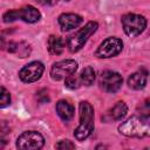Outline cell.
<instances>
[{"label":"cell","instance_id":"cell-3","mask_svg":"<svg viewBox=\"0 0 150 150\" xmlns=\"http://www.w3.org/2000/svg\"><path fill=\"white\" fill-rule=\"evenodd\" d=\"M97 27H98L97 22L90 21L84 27H82L80 30H77L75 34H73L67 40V47H68L69 52H71V53L79 52L84 46V43L88 41V39L90 38V35L96 32Z\"/></svg>","mask_w":150,"mask_h":150},{"label":"cell","instance_id":"cell-4","mask_svg":"<svg viewBox=\"0 0 150 150\" xmlns=\"http://www.w3.org/2000/svg\"><path fill=\"white\" fill-rule=\"evenodd\" d=\"M40 18H41L40 12L30 5L25 6L20 9L7 11L2 16L5 22H12V21H15L18 19H21V20H23L26 22H29V23H34V22L39 21Z\"/></svg>","mask_w":150,"mask_h":150},{"label":"cell","instance_id":"cell-14","mask_svg":"<svg viewBox=\"0 0 150 150\" xmlns=\"http://www.w3.org/2000/svg\"><path fill=\"white\" fill-rule=\"evenodd\" d=\"M7 50L9 53H14L19 55V57H27L30 54V47L28 43L21 41V42H9L7 45Z\"/></svg>","mask_w":150,"mask_h":150},{"label":"cell","instance_id":"cell-20","mask_svg":"<svg viewBox=\"0 0 150 150\" xmlns=\"http://www.w3.org/2000/svg\"><path fill=\"white\" fill-rule=\"evenodd\" d=\"M55 148L60 150H69V149H75V144L69 139H64V141H60L55 145Z\"/></svg>","mask_w":150,"mask_h":150},{"label":"cell","instance_id":"cell-7","mask_svg":"<svg viewBox=\"0 0 150 150\" xmlns=\"http://www.w3.org/2000/svg\"><path fill=\"white\" fill-rule=\"evenodd\" d=\"M123 48V42L118 38H108L101 45L95 52V55L100 59H109L118 55Z\"/></svg>","mask_w":150,"mask_h":150},{"label":"cell","instance_id":"cell-2","mask_svg":"<svg viewBox=\"0 0 150 150\" xmlns=\"http://www.w3.org/2000/svg\"><path fill=\"white\" fill-rule=\"evenodd\" d=\"M80 110V124L74 131V136L77 141H84L94 131V109L87 101H82L79 104Z\"/></svg>","mask_w":150,"mask_h":150},{"label":"cell","instance_id":"cell-11","mask_svg":"<svg viewBox=\"0 0 150 150\" xmlns=\"http://www.w3.org/2000/svg\"><path fill=\"white\" fill-rule=\"evenodd\" d=\"M83 22L82 16L75 13H63L59 16V25L63 32L79 27Z\"/></svg>","mask_w":150,"mask_h":150},{"label":"cell","instance_id":"cell-16","mask_svg":"<svg viewBox=\"0 0 150 150\" xmlns=\"http://www.w3.org/2000/svg\"><path fill=\"white\" fill-rule=\"evenodd\" d=\"M127 112H128V107H127V104H125L124 102L120 101V102H117V103L110 109L109 115H110V117H111L112 120L120 121V120H122V118L127 115Z\"/></svg>","mask_w":150,"mask_h":150},{"label":"cell","instance_id":"cell-12","mask_svg":"<svg viewBox=\"0 0 150 150\" xmlns=\"http://www.w3.org/2000/svg\"><path fill=\"white\" fill-rule=\"evenodd\" d=\"M56 112L57 115L66 122L70 121L73 117H74V107L68 102V101H64V100H61L56 103Z\"/></svg>","mask_w":150,"mask_h":150},{"label":"cell","instance_id":"cell-17","mask_svg":"<svg viewBox=\"0 0 150 150\" xmlns=\"http://www.w3.org/2000/svg\"><path fill=\"white\" fill-rule=\"evenodd\" d=\"M80 80H81V83L84 84V86H91L94 80H95V70L93 69V67L88 66L86 67L81 75H80Z\"/></svg>","mask_w":150,"mask_h":150},{"label":"cell","instance_id":"cell-22","mask_svg":"<svg viewBox=\"0 0 150 150\" xmlns=\"http://www.w3.org/2000/svg\"><path fill=\"white\" fill-rule=\"evenodd\" d=\"M63 1H69V0H63Z\"/></svg>","mask_w":150,"mask_h":150},{"label":"cell","instance_id":"cell-13","mask_svg":"<svg viewBox=\"0 0 150 150\" xmlns=\"http://www.w3.org/2000/svg\"><path fill=\"white\" fill-rule=\"evenodd\" d=\"M146 84V73L144 71H136L131 74L128 79V86L135 90L143 89Z\"/></svg>","mask_w":150,"mask_h":150},{"label":"cell","instance_id":"cell-8","mask_svg":"<svg viewBox=\"0 0 150 150\" xmlns=\"http://www.w3.org/2000/svg\"><path fill=\"white\" fill-rule=\"evenodd\" d=\"M77 70V62L75 60H62L53 64L50 69V76L55 81L63 80L73 75Z\"/></svg>","mask_w":150,"mask_h":150},{"label":"cell","instance_id":"cell-21","mask_svg":"<svg viewBox=\"0 0 150 150\" xmlns=\"http://www.w3.org/2000/svg\"><path fill=\"white\" fill-rule=\"evenodd\" d=\"M36 1L45 6H54L57 2V0H36Z\"/></svg>","mask_w":150,"mask_h":150},{"label":"cell","instance_id":"cell-15","mask_svg":"<svg viewBox=\"0 0 150 150\" xmlns=\"http://www.w3.org/2000/svg\"><path fill=\"white\" fill-rule=\"evenodd\" d=\"M47 46H48V50L52 55H60L64 49L63 40L60 36H56V35H50L49 36Z\"/></svg>","mask_w":150,"mask_h":150},{"label":"cell","instance_id":"cell-18","mask_svg":"<svg viewBox=\"0 0 150 150\" xmlns=\"http://www.w3.org/2000/svg\"><path fill=\"white\" fill-rule=\"evenodd\" d=\"M11 103V95H9V91L0 86V108H4V107H7L8 104Z\"/></svg>","mask_w":150,"mask_h":150},{"label":"cell","instance_id":"cell-1","mask_svg":"<svg viewBox=\"0 0 150 150\" xmlns=\"http://www.w3.org/2000/svg\"><path fill=\"white\" fill-rule=\"evenodd\" d=\"M118 131L120 134L127 137H137V138L146 137L150 134L149 117L143 115L131 116L118 127Z\"/></svg>","mask_w":150,"mask_h":150},{"label":"cell","instance_id":"cell-10","mask_svg":"<svg viewBox=\"0 0 150 150\" xmlns=\"http://www.w3.org/2000/svg\"><path fill=\"white\" fill-rule=\"evenodd\" d=\"M45 70V66L39 62V61H33L28 64H26L20 71H19V77L21 79V81L26 82V83H32L38 81L42 73Z\"/></svg>","mask_w":150,"mask_h":150},{"label":"cell","instance_id":"cell-9","mask_svg":"<svg viewBox=\"0 0 150 150\" xmlns=\"http://www.w3.org/2000/svg\"><path fill=\"white\" fill-rule=\"evenodd\" d=\"M122 82L123 79L121 74L112 70H105L100 76V86L103 90L108 93H116L121 88Z\"/></svg>","mask_w":150,"mask_h":150},{"label":"cell","instance_id":"cell-5","mask_svg":"<svg viewBox=\"0 0 150 150\" xmlns=\"http://www.w3.org/2000/svg\"><path fill=\"white\" fill-rule=\"evenodd\" d=\"M122 26L124 29V33L130 36H137L139 35L146 27V19L139 14L128 13L122 16Z\"/></svg>","mask_w":150,"mask_h":150},{"label":"cell","instance_id":"cell-6","mask_svg":"<svg viewBox=\"0 0 150 150\" xmlns=\"http://www.w3.org/2000/svg\"><path fill=\"white\" fill-rule=\"evenodd\" d=\"M45 144L43 136L34 130L22 132L16 139V148L21 150H38Z\"/></svg>","mask_w":150,"mask_h":150},{"label":"cell","instance_id":"cell-19","mask_svg":"<svg viewBox=\"0 0 150 150\" xmlns=\"http://www.w3.org/2000/svg\"><path fill=\"white\" fill-rule=\"evenodd\" d=\"M64 86L67 88H69V89H76V88L80 87L79 80L76 77H74L73 75H70V76H68V77L64 79Z\"/></svg>","mask_w":150,"mask_h":150}]
</instances>
